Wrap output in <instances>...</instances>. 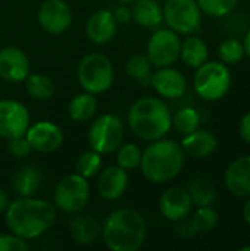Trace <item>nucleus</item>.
Here are the masks:
<instances>
[{
	"label": "nucleus",
	"instance_id": "nucleus-1",
	"mask_svg": "<svg viewBox=\"0 0 250 251\" xmlns=\"http://www.w3.org/2000/svg\"><path fill=\"white\" fill-rule=\"evenodd\" d=\"M4 215L9 231L27 241L44 235L56 221L55 206L34 196L10 201Z\"/></svg>",
	"mask_w": 250,
	"mask_h": 251
},
{
	"label": "nucleus",
	"instance_id": "nucleus-2",
	"mask_svg": "<svg viewBox=\"0 0 250 251\" xmlns=\"http://www.w3.org/2000/svg\"><path fill=\"white\" fill-rule=\"evenodd\" d=\"M147 225L134 209L113 210L102 225V240L112 251H137L146 241Z\"/></svg>",
	"mask_w": 250,
	"mask_h": 251
},
{
	"label": "nucleus",
	"instance_id": "nucleus-3",
	"mask_svg": "<svg viewBox=\"0 0 250 251\" xmlns=\"http://www.w3.org/2000/svg\"><path fill=\"white\" fill-rule=\"evenodd\" d=\"M128 126L131 132L143 141H156L171 131L172 113L167 103L156 97H141L128 110Z\"/></svg>",
	"mask_w": 250,
	"mask_h": 251
},
{
	"label": "nucleus",
	"instance_id": "nucleus-4",
	"mask_svg": "<svg viewBox=\"0 0 250 251\" xmlns=\"http://www.w3.org/2000/svg\"><path fill=\"white\" fill-rule=\"evenodd\" d=\"M186 153L180 143L165 137L150 144L141 153L140 171L153 184H167L178 176L184 166Z\"/></svg>",
	"mask_w": 250,
	"mask_h": 251
},
{
	"label": "nucleus",
	"instance_id": "nucleus-5",
	"mask_svg": "<svg viewBox=\"0 0 250 251\" xmlns=\"http://www.w3.org/2000/svg\"><path fill=\"white\" fill-rule=\"evenodd\" d=\"M233 75L228 65L221 60H208L196 69L193 85L197 96L206 101H218L231 88Z\"/></svg>",
	"mask_w": 250,
	"mask_h": 251
},
{
	"label": "nucleus",
	"instance_id": "nucleus-6",
	"mask_svg": "<svg viewBox=\"0 0 250 251\" xmlns=\"http://www.w3.org/2000/svg\"><path fill=\"white\" fill-rule=\"evenodd\" d=\"M77 79L84 91L94 96L103 94L113 84L115 69L108 56L102 53H90L80 60Z\"/></svg>",
	"mask_w": 250,
	"mask_h": 251
},
{
	"label": "nucleus",
	"instance_id": "nucleus-7",
	"mask_svg": "<svg viewBox=\"0 0 250 251\" xmlns=\"http://www.w3.org/2000/svg\"><path fill=\"white\" fill-rule=\"evenodd\" d=\"M162 13L167 26L178 35H192L202 28V10L196 0H167Z\"/></svg>",
	"mask_w": 250,
	"mask_h": 251
},
{
	"label": "nucleus",
	"instance_id": "nucleus-8",
	"mask_svg": "<svg viewBox=\"0 0 250 251\" xmlns=\"http://www.w3.org/2000/svg\"><path fill=\"white\" fill-rule=\"evenodd\" d=\"M91 196V188L90 184L85 178L81 175L71 174L66 175L63 179H60L55 188V206L62 210L63 213L74 215L83 212Z\"/></svg>",
	"mask_w": 250,
	"mask_h": 251
},
{
	"label": "nucleus",
	"instance_id": "nucleus-9",
	"mask_svg": "<svg viewBox=\"0 0 250 251\" xmlns=\"http://www.w3.org/2000/svg\"><path fill=\"white\" fill-rule=\"evenodd\" d=\"M124 140V124L112 113L96 118L88 129V144L100 154H111L118 150Z\"/></svg>",
	"mask_w": 250,
	"mask_h": 251
},
{
	"label": "nucleus",
	"instance_id": "nucleus-10",
	"mask_svg": "<svg viewBox=\"0 0 250 251\" xmlns=\"http://www.w3.org/2000/svg\"><path fill=\"white\" fill-rule=\"evenodd\" d=\"M181 40L169 28L156 29L147 43V57L155 68L172 66L180 59Z\"/></svg>",
	"mask_w": 250,
	"mask_h": 251
},
{
	"label": "nucleus",
	"instance_id": "nucleus-11",
	"mask_svg": "<svg viewBox=\"0 0 250 251\" xmlns=\"http://www.w3.org/2000/svg\"><path fill=\"white\" fill-rule=\"evenodd\" d=\"M29 126V112L21 101L0 100V138L10 140L25 135Z\"/></svg>",
	"mask_w": 250,
	"mask_h": 251
},
{
	"label": "nucleus",
	"instance_id": "nucleus-12",
	"mask_svg": "<svg viewBox=\"0 0 250 251\" xmlns=\"http://www.w3.org/2000/svg\"><path fill=\"white\" fill-rule=\"evenodd\" d=\"M37 19L43 31L50 35H60L72 24V10L65 0H44L38 7Z\"/></svg>",
	"mask_w": 250,
	"mask_h": 251
},
{
	"label": "nucleus",
	"instance_id": "nucleus-13",
	"mask_svg": "<svg viewBox=\"0 0 250 251\" xmlns=\"http://www.w3.org/2000/svg\"><path fill=\"white\" fill-rule=\"evenodd\" d=\"M25 138L32 150L40 153H53L63 144V131L52 121H38L28 126Z\"/></svg>",
	"mask_w": 250,
	"mask_h": 251
},
{
	"label": "nucleus",
	"instance_id": "nucleus-14",
	"mask_svg": "<svg viewBox=\"0 0 250 251\" xmlns=\"http://www.w3.org/2000/svg\"><path fill=\"white\" fill-rule=\"evenodd\" d=\"M29 75L28 56L15 46L0 49V78L6 82L19 84Z\"/></svg>",
	"mask_w": 250,
	"mask_h": 251
},
{
	"label": "nucleus",
	"instance_id": "nucleus-15",
	"mask_svg": "<svg viewBox=\"0 0 250 251\" xmlns=\"http://www.w3.org/2000/svg\"><path fill=\"white\" fill-rule=\"evenodd\" d=\"M193 207L192 199L187 190L180 187H171L165 190L159 199V210L162 216L171 222H180L187 219Z\"/></svg>",
	"mask_w": 250,
	"mask_h": 251
},
{
	"label": "nucleus",
	"instance_id": "nucleus-16",
	"mask_svg": "<svg viewBox=\"0 0 250 251\" xmlns=\"http://www.w3.org/2000/svg\"><path fill=\"white\" fill-rule=\"evenodd\" d=\"M150 85L164 99H180L187 90V79L178 69L164 66L153 72Z\"/></svg>",
	"mask_w": 250,
	"mask_h": 251
},
{
	"label": "nucleus",
	"instance_id": "nucleus-17",
	"mask_svg": "<svg viewBox=\"0 0 250 251\" xmlns=\"http://www.w3.org/2000/svg\"><path fill=\"white\" fill-rule=\"evenodd\" d=\"M118 32V22L111 10L100 9L93 12L85 24V34L94 44L103 46L111 43Z\"/></svg>",
	"mask_w": 250,
	"mask_h": 251
},
{
	"label": "nucleus",
	"instance_id": "nucleus-18",
	"mask_svg": "<svg viewBox=\"0 0 250 251\" xmlns=\"http://www.w3.org/2000/svg\"><path fill=\"white\" fill-rule=\"evenodd\" d=\"M128 188V172L118 165L105 168L97 178L99 196L105 200L113 201L124 196Z\"/></svg>",
	"mask_w": 250,
	"mask_h": 251
},
{
	"label": "nucleus",
	"instance_id": "nucleus-19",
	"mask_svg": "<svg viewBox=\"0 0 250 251\" xmlns=\"http://www.w3.org/2000/svg\"><path fill=\"white\" fill-rule=\"evenodd\" d=\"M227 190L240 199L250 197V156H240L234 159L224 175Z\"/></svg>",
	"mask_w": 250,
	"mask_h": 251
},
{
	"label": "nucleus",
	"instance_id": "nucleus-20",
	"mask_svg": "<svg viewBox=\"0 0 250 251\" xmlns=\"http://www.w3.org/2000/svg\"><path fill=\"white\" fill-rule=\"evenodd\" d=\"M180 144L187 156L193 159H206L217 150L218 138L214 132L199 128L187 135H183Z\"/></svg>",
	"mask_w": 250,
	"mask_h": 251
},
{
	"label": "nucleus",
	"instance_id": "nucleus-21",
	"mask_svg": "<svg viewBox=\"0 0 250 251\" xmlns=\"http://www.w3.org/2000/svg\"><path fill=\"white\" fill-rule=\"evenodd\" d=\"M69 232L77 244L90 246L102 235V225L88 215L74 213L69 219Z\"/></svg>",
	"mask_w": 250,
	"mask_h": 251
},
{
	"label": "nucleus",
	"instance_id": "nucleus-22",
	"mask_svg": "<svg viewBox=\"0 0 250 251\" xmlns=\"http://www.w3.org/2000/svg\"><path fill=\"white\" fill-rule=\"evenodd\" d=\"M180 59L189 68L197 69L205 62H208V59H209V47L205 43V40H202L196 34L187 35V38L184 41H181Z\"/></svg>",
	"mask_w": 250,
	"mask_h": 251
},
{
	"label": "nucleus",
	"instance_id": "nucleus-23",
	"mask_svg": "<svg viewBox=\"0 0 250 251\" xmlns=\"http://www.w3.org/2000/svg\"><path fill=\"white\" fill-rule=\"evenodd\" d=\"M131 19L144 28H158L164 22L162 6L156 0H136L131 7Z\"/></svg>",
	"mask_w": 250,
	"mask_h": 251
},
{
	"label": "nucleus",
	"instance_id": "nucleus-24",
	"mask_svg": "<svg viewBox=\"0 0 250 251\" xmlns=\"http://www.w3.org/2000/svg\"><path fill=\"white\" fill-rule=\"evenodd\" d=\"M41 185V174L34 166H22L12 179V188L19 197H32Z\"/></svg>",
	"mask_w": 250,
	"mask_h": 251
},
{
	"label": "nucleus",
	"instance_id": "nucleus-25",
	"mask_svg": "<svg viewBox=\"0 0 250 251\" xmlns=\"http://www.w3.org/2000/svg\"><path fill=\"white\" fill-rule=\"evenodd\" d=\"M97 112V100L91 93H81L71 99L68 104V115L74 122L84 124L94 118Z\"/></svg>",
	"mask_w": 250,
	"mask_h": 251
},
{
	"label": "nucleus",
	"instance_id": "nucleus-26",
	"mask_svg": "<svg viewBox=\"0 0 250 251\" xmlns=\"http://www.w3.org/2000/svg\"><path fill=\"white\" fill-rule=\"evenodd\" d=\"M125 74L141 85H150V79L153 75V65L147 54L137 53L128 57L125 63Z\"/></svg>",
	"mask_w": 250,
	"mask_h": 251
},
{
	"label": "nucleus",
	"instance_id": "nucleus-27",
	"mask_svg": "<svg viewBox=\"0 0 250 251\" xmlns=\"http://www.w3.org/2000/svg\"><path fill=\"white\" fill-rule=\"evenodd\" d=\"M187 193L192 199V203L197 207L212 206L217 200V188L206 178H194L187 188Z\"/></svg>",
	"mask_w": 250,
	"mask_h": 251
},
{
	"label": "nucleus",
	"instance_id": "nucleus-28",
	"mask_svg": "<svg viewBox=\"0 0 250 251\" xmlns=\"http://www.w3.org/2000/svg\"><path fill=\"white\" fill-rule=\"evenodd\" d=\"M24 82H25L27 93L35 100L44 101L52 99L55 94L53 81L43 74H29Z\"/></svg>",
	"mask_w": 250,
	"mask_h": 251
},
{
	"label": "nucleus",
	"instance_id": "nucleus-29",
	"mask_svg": "<svg viewBox=\"0 0 250 251\" xmlns=\"http://www.w3.org/2000/svg\"><path fill=\"white\" fill-rule=\"evenodd\" d=\"M172 128L181 135H187V134L199 129L200 128V113L194 107H190V106L178 109L172 115Z\"/></svg>",
	"mask_w": 250,
	"mask_h": 251
},
{
	"label": "nucleus",
	"instance_id": "nucleus-30",
	"mask_svg": "<svg viewBox=\"0 0 250 251\" xmlns=\"http://www.w3.org/2000/svg\"><path fill=\"white\" fill-rule=\"evenodd\" d=\"M194 234L212 232L220 224V215L212 206H200L190 219Z\"/></svg>",
	"mask_w": 250,
	"mask_h": 251
},
{
	"label": "nucleus",
	"instance_id": "nucleus-31",
	"mask_svg": "<svg viewBox=\"0 0 250 251\" xmlns=\"http://www.w3.org/2000/svg\"><path fill=\"white\" fill-rule=\"evenodd\" d=\"M245 56L246 54H245L243 41L239 40L237 37H230L218 46V57L222 63L228 66L240 63Z\"/></svg>",
	"mask_w": 250,
	"mask_h": 251
},
{
	"label": "nucleus",
	"instance_id": "nucleus-32",
	"mask_svg": "<svg viewBox=\"0 0 250 251\" xmlns=\"http://www.w3.org/2000/svg\"><path fill=\"white\" fill-rule=\"evenodd\" d=\"M100 168H102V154L94 150H87L81 153L75 162L77 174L85 179L96 176L100 172Z\"/></svg>",
	"mask_w": 250,
	"mask_h": 251
},
{
	"label": "nucleus",
	"instance_id": "nucleus-33",
	"mask_svg": "<svg viewBox=\"0 0 250 251\" xmlns=\"http://www.w3.org/2000/svg\"><path fill=\"white\" fill-rule=\"evenodd\" d=\"M141 149L134 144V143H127V144H121L116 150V165L121 166L122 169L128 171H134L137 168H140V162H141Z\"/></svg>",
	"mask_w": 250,
	"mask_h": 251
},
{
	"label": "nucleus",
	"instance_id": "nucleus-34",
	"mask_svg": "<svg viewBox=\"0 0 250 251\" xmlns=\"http://www.w3.org/2000/svg\"><path fill=\"white\" fill-rule=\"evenodd\" d=\"M202 13L212 18H224L236 10L239 0H196Z\"/></svg>",
	"mask_w": 250,
	"mask_h": 251
},
{
	"label": "nucleus",
	"instance_id": "nucleus-35",
	"mask_svg": "<svg viewBox=\"0 0 250 251\" xmlns=\"http://www.w3.org/2000/svg\"><path fill=\"white\" fill-rule=\"evenodd\" d=\"M225 18V24H224V26H225V31L228 32V34H231L233 37H237V35H245V32L248 31V28H249L250 22H249V18L245 15V13H242V12H231V13H228L227 16H224Z\"/></svg>",
	"mask_w": 250,
	"mask_h": 251
},
{
	"label": "nucleus",
	"instance_id": "nucleus-36",
	"mask_svg": "<svg viewBox=\"0 0 250 251\" xmlns=\"http://www.w3.org/2000/svg\"><path fill=\"white\" fill-rule=\"evenodd\" d=\"M29 244L27 240L15 234H0V251H28Z\"/></svg>",
	"mask_w": 250,
	"mask_h": 251
},
{
	"label": "nucleus",
	"instance_id": "nucleus-37",
	"mask_svg": "<svg viewBox=\"0 0 250 251\" xmlns=\"http://www.w3.org/2000/svg\"><path fill=\"white\" fill-rule=\"evenodd\" d=\"M7 151L10 156H13L16 159H22V157L28 156L32 151V149H31L28 140L25 138V135H21V137L7 140Z\"/></svg>",
	"mask_w": 250,
	"mask_h": 251
},
{
	"label": "nucleus",
	"instance_id": "nucleus-38",
	"mask_svg": "<svg viewBox=\"0 0 250 251\" xmlns=\"http://www.w3.org/2000/svg\"><path fill=\"white\" fill-rule=\"evenodd\" d=\"M239 135L240 138L250 144V110L248 113H245L240 119V124H239Z\"/></svg>",
	"mask_w": 250,
	"mask_h": 251
},
{
	"label": "nucleus",
	"instance_id": "nucleus-39",
	"mask_svg": "<svg viewBox=\"0 0 250 251\" xmlns=\"http://www.w3.org/2000/svg\"><path fill=\"white\" fill-rule=\"evenodd\" d=\"M112 13H113V16H115L118 24H127V22L131 21V9L127 4L118 6Z\"/></svg>",
	"mask_w": 250,
	"mask_h": 251
},
{
	"label": "nucleus",
	"instance_id": "nucleus-40",
	"mask_svg": "<svg viewBox=\"0 0 250 251\" xmlns=\"http://www.w3.org/2000/svg\"><path fill=\"white\" fill-rule=\"evenodd\" d=\"M9 197H7V194L3 191V190H0V215H3L6 210H7V206H9Z\"/></svg>",
	"mask_w": 250,
	"mask_h": 251
},
{
	"label": "nucleus",
	"instance_id": "nucleus-41",
	"mask_svg": "<svg viewBox=\"0 0 250 251\" xmlns=\"http://www.w3.org/2000/svg\"><path fill=\"white\" fill-rule=\"evenodd\" d=\"M242 215H243V219L245 222L250 226V197L246 199V203L243 204V209H242Z\"/></svg>",
	"mask_w": 250,
	"mask_h": 251
},
{
	"label": "nucleus",
	"instance_id": "nucleus-42",
	"mask_svg": "<svg viewBox=\"0 0 250 251\" xmlns=\"http://www.w3.org/2000/svg\"><path fill=\"white\" fill-rule=\"evenodd\" d=\"M243 47H245V54L250 59V25L243 35Z\"/></svg>",
	"mask_w": 250,
	"mask_h": 251
},
{
	"label": "nucleus",
	"instance_id": "nucleus-43",
	"mask_svg": "<svg viewBox=\"0 0 250 251\" xmlns=\"http://www.w3.org/2000/svg\"><path fill=\"white\" fill-rule=\"evenodd\" d=\"M118 1H119L121 4H127V6H128V4H133L136 0H118Z\"/></svg>",
	"mask_w": 250,
	"mask_h": 251
},
{
	"label": "nucleus",
	"instance_id": "nucleus-44",
	"mask_svg": "<svg viewBox=\"0 0 250 251\" xmlns=\"http://www.w3.org/2000/svg\"><path fill=\"white\" fill-rule=\"evenodd\" d=\"M250 250V246H243V247H240V251H248Z\"/></svg>",
	"mask_w": 250,
	"mask_h": 251
}]
</instances>
